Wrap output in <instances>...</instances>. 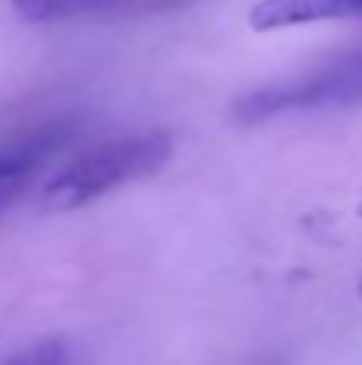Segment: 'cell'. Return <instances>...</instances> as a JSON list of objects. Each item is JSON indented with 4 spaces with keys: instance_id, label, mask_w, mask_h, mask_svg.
Returning <instances> with one entry per match:
<instances>
[{
    "instance_id": "cell-1",
    "label": "cell",
    "mask_w": 362,
    "mask_h": 365,
    "mask_svg": "<svg viewBox=\"0 0 362 365\" xmlns=\"http://www.w3.org/2000/svg\"><path fill=\"white\" fill-rule=\"evenodd\" d=\"M173 158V141L167 132H135L119 135L103 145L90 148L74 158L58 177L45 186V208L48 212H71L125 182L145 180L157 173Z\"/></svg>"
},
{
    "instance_id": "cell-2",
    "label": "cell",
    "mask_w": 362,
    "mask_h": 365,
    "mask_svg": "<svg viewBox=\"0 0 362 365\" xmlns=\"http://www.w3.org/2000/svg\"><path fill=\"white\" fill-rule=\"evenodd\" d=\"M362 103V48L327 58L324 64L273 81L244 93L234 103V119L244 125L269 122L276 115L308 113V109H343Z\"/></svg>"
},
{
    "instance_id": "cell-3",
    "label": "cell",
    "mask_w": 362,
    "mask_h": 365,
    "mask_svg": "<svg viewBox=\"0 0 362 365\" xmlns=\"http://www.w3.org/2000/svg\"><path fill=\"white\" fill-rule=\"evenodd\" d=\"M74 122H45L0 145V215L29 192L38 173L74 141Z\"/></svg>"
},
{
    "instance_id": "cell-4",
    "label": "cell",
    "mask_w": 362,
    "mask_h": 365,
    "mask_svg": "<svg viewBox=\"0 0 362 365\" xmlns=\"http://www.w3.org/2000/svg\"><path fill=\"white\" fill-rule=\"evenodd\" d=\"M343 16H362V0H260L250 10V26L257 32H273Z\"/></svg>"
},
{
    "instance_id": "cell-5",
    "label": "cell",
    "mask_w": 362,
    "mask_h": 365,
    "mask_svg": "<svg viewBox=\"0 0 362 365\" xmlns=\"http://www.w3.org/2000/svg\"><path fill=\"white\" fill-rule=\"evenodd\" d=\"M122 0H13L16 13L29 23H51V19H71L83 13H96L115 6Z\"/></svg>"
},
{
    "instance_id": "cell-6",
    "label": "cell",
    "mask_w": 362,
    "mask_h": 365,
    "mask_svg": "<svg viewBox=\"0 0 362 365\" xmlns=\"http://www.w3.org/2000/svg\"><path fill=\"white\" fill-rule=\"evenodd\" d=\"M64 362V346L61 343H36L29 349H19V353L0 359V365H61Z\"/></svg>"
},
{
    "instance_id": "cell-7",
    "label": "cell",
    "mask_w": 362,
    "mask_h": 365,
    "mask_svg": "<svg viewBox=\"0 0 362 365\" xmlns=\"http://www.w3.org/2000/svg\"><path fill=\"white\" fill-rule=\"evenodd\" d=\"M154 6H173V4H183V0H151Z\"/></svg>"
}]
</instances>
